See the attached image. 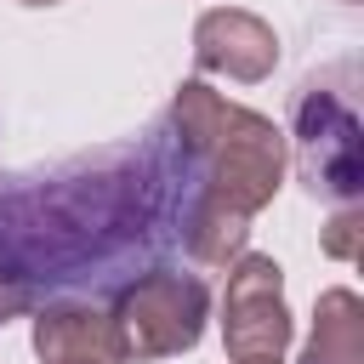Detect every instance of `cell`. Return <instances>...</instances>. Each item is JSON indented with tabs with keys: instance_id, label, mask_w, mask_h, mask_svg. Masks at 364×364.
<instances>
[{
	"instance_id": "8",
	"label": "cell",
	"mask_w": 364,
	"mask_h": 364,
	"mask_svg": "<svg viewBox=\"0 0 364 364\" xmlns=\"http://www.w3.org/2000/svg\"><path fill=\"white\" fill-rule=\"evenodd\" d=\"M301 364H364V307L353 290H324Z\"/></svg>"
},
{
	"instance_id": "5",
	"label": "cell",
	"mask_w": 364,
	"mask_h": 364,
	"mask_svg": "<svg viewBox=\"0 0 364 364\" xmlns=\"http://www.w3.org/2000/svg\"><path fill=\"white\" fill-rule=\"evenodd\" d=\"M222 347H228V364H279L284 358V347H290V307H284V267L273 256L245 250L228 267Z\"/></svg>"
},
{
	"instance_id": "11",
	"label": "cell",
	"mask_w": 364,
	"mask_h": 364,
	"mask_svg": "<svg viewBox=\"0 0 364 364\" xmlns=\"http://www.w3.org/2000/svg\"><path fill=\"white\" fill-rule=\"evenodd\" d=\"M23 6H63V0H23Z\"/></svg>"
},
{
	"instance_id": "1",
	"label": "cell",
	"mask_w": 364,
	"mask_h": 364,
	"mask_svg": "<svg viewBox=\"0 0 364 364\" xmlns=\"http://www.w3.org/2000/svg\"><path fill=\"white\" fill-rule=\"evenodd\" d=\"M154 228L148 176L136 154H102L23 182L0 199V273L17 284H68L119 262Z\"/></svg>"
},
{
	"instance_id": "10",
	"label": "cell",
	"mask_w": 364,
	"mask_h": 364,
	"mask_svg": "<svg viewBox=\"0 0 364 364\" xmlns=\"http://www.w3.org/2000/svg\"><path fill=\"white\" fill-rule=\"evenodd\" d=\"M28 307H34V290H28V284H17L11 273H0V324H6V318H17V313H28Z\"/></svg>"
},
{
	"instance_id": "2",
	"label": "cell",
	"mask_w": 364,
	"mask_h": 364,
	"mask_svg": "<svg viewBox=\"0 0 364 364\" xmlns=\"http://www.w3.org/2000/svg\"><path fill=\"white\" fill-rule=\"evenodd\" d=\"M279 182H284V131H279L267 114L228 102V119H222V131H216L210 154L199 159V171H193V182H188V193L165 210L159 239H165L171 216H176L188 199H216V205H228V210H239V216H256L262 205H273Z\"/></svg>"
},
{
	"instance_id": "3",
	"label": "cell",
	"mask_w": 364,
	"mask_h": 364,
	"mask_svg": "<svg viewBox=\"0 0 364 364\" xmlns=\"http://www.w3.org/2000/svg\"><path fill=\"white\" fill-rule=\"evenodd\" d=\"M296 165L313 199L330 205H358L364 188V159H358V114L347 91L330 80H307L296 91Z\"/></svg>"
},
{
	"instance_id": "7",
	"label": "cell",
	"mask_w": 364,
	"mask_h": 364,
	"mask_svg": "<svg viewBox=\"0 0 364 364\" xmlns=\"http://www.w3.org/2000/svg\"><path fill=\"white\" fill-rule=\"evenodd\" d=\"M34 353L46 364H131L114 313L74 296H57L34 313Z\"/></svg>"
},
{
	"instance_id": "4",
	"label": "cell",
	"mask_w": 364,
	"mask_h": 364,
	"mask_svg": "<svg viewBox=\"0 0 364 364\" xmlns=\"http://www.w3.org/2000/svg\"><path fill=\"white\" fill-rule=\"evenodd\" d=\"M205 313H210L205 279L171 273V267H154V273L131 279L114 301L125 358H176V353H188L205 336Z\"/></svg>"
},
{
	"instance_id": "9",
	"label": "cell",
	"mask_w": 364,
	"mask_h": 364,
	"mask_svg": "<svg viewBox=\"0 0 364 364\" xmlns=\"http://www.w3.org/2000/svg\"><path fill=\"white\" fill-rule=\"evenodd\" d=\"M318 245L336 262H358L364 256V216H358V205H336L330 222H324V233H318Z\"/></svg>"
},
{
	"instance_id": "6",
	"label": "cell",
	"mask_w": 364,
	"mask_h": 364,
	"mask_svg": "<svg viewBox=\"0 0 364 364\" xmlns=\"http://www.w3.org/2000/svg\"><path fill=\"white\" fill-rule=\"evenodd\" d=\"M193 63L205 74H222V80H239V85H256L273 74L279 63V34L245 11V6H216L193 23Z\"/></svg>"
}]
</instances>
